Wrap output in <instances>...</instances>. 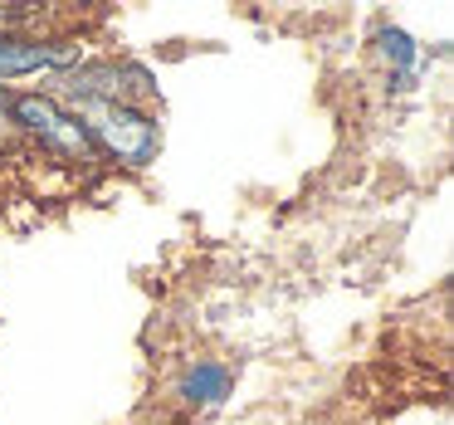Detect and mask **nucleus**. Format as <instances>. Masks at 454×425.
Segmentation results:
<instances>
[{
	"label": "nucleus",
	"mask_w": 454,
	"mask_h": 425,
	"mask_svg": "<svg viewBox=\"0 0 454 425\" xmlns=\"http://www.w3.org/2000/svg\"><path fill=\"white\" fill-rule=\"evenodd\" d=\"M381 44H386V54H391L395 64H405V59L415 54V50H411V40H405L401 30H386V35H381Z\"/></svg>",
	"instance_id": "nucleus-5"
},
{
	"label": "nucleus",
	"mask_w": 454,
	"mask_h": 425,
	"mask_svg": "<svg viewBox=\"0 0 454 425\" xmlns=\"http://www.w3.org/2000/svg\"><path fill=\"white\" fill-rule=\"evenodd\" d=\"M79 122L89 128L93 147H103L108 157L128 161V167H147L157 157V142H161L157 122L132 103H83Z\"/></svg>",
	"instance_id": "nucleus-1"
},
{
	"label": "nucleus",
	"mask_w": 454,
	"mask_h": 425,
	"mask_svg": "<svg viewBox=\"0 0 454 425\" xmlns=\"http://www.w3.org/2000/svg\"><path fill=\"white\" fill-rule=\"evenodd\" d=\"M11 113H15L20 128L40 132L44 142H54V147L69 152V157H93V138L79 122V113H64L59 103L44 98V93H20V98H11Z\"/></svg>",
	"instance_id": "nucleus-2"
},
{
	"label": "nucleus",
	"mask_w": 454,
	"mask_h": 425,
	"mask_svg": "<svg viewBox=\"0 0 454 425\" xmlns=\"http://www.w3.org/2000/svg\"><path fill=\"white\" fill-rule=\"evenodd\" d=\"M225 391H230V372H225V366H196V372L186 376V396H191V401H220Z\"/></svg>",
	"instance_id": "nucleus-4"
},
{
	"label": "nucleus",
	"mask_w": 454,
	"mask_h": 425,
	"mask_svg": "<svg viewBox=\"0 0 454 425\" xmlns=\"http://www.w3.org/2000/svg\"><path fill=\"white\" fill-rule=\"evenodd\" d=\"M20 20H25L20 5H0V30H11V25H20Z\"/></svg>",
	"instance_id": "nucleus-6"
},
{
	"label": "nucleus",
	"mask_w": 454,
	"mask_h": 425,
	"mask_svg": "<svg viewBox=\"0 0 454 425\" xmlns=\"http://www.w3.org/2000/svg\"><path fill=\"white\" fill-rule=\"evenodd\" d=\"M79 59L74 44H40V40H0V79L15 74H35V69H64Z\"/></svg>",
	"instance_id": "nucleus-3"
}]
</instances>
